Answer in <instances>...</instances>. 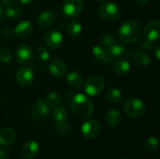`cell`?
Returning <instances> with one entry per match:
<instances>
[{"label":"cell","instance_id":"1","mask_svg":"<svg viewBox=\"0 0 160 159\" xmlns=\"http://www.w3.org/2000/svg\"><path fill=\"white\" fill-rule=\"evenodd\" d=\"M71 109L73 113L81 119H87L94 112L92 100L83 94H78L72 98Z\"/></svg>","mask_w":160,"mask_h":159},{"label":"cell","instance_id":"2","mask_svg":"<svg viewBox=\"0 0 160 159\" xmlns=\"http://www.w3.org/2000/svg\"><path fill=\"white\" fill-rule=\"evenodd\" d=\"M142 35L141 24L135 20H128L122 23L118 30L119 38L125 43L136 42Z\"/></svg>","mask_w":160,"mask_h":159},{"label":"cell","instance_id":"3","mask_svg":"<svg viewBox=\"0 0 160 159\" xmlns=\"http://www.w3.org/2000/svg\"><path fill=\"white\" fill-rule=\"evenodd\" d=\"M146 106L144 102L138 97H131L128 99L124 106L125 113L130 118H139L145 112Z\"/></svg>","mask_w":160,"mask_h":159},{"label":"cell","instance_id":"4","mask_svg":"<svg viewBox=\"0 0 160 159\" xmlns=\"http://www.w3.org/2000/svg\"><path fill=\"white\" fill-rule=\"evenodd\" d=\"M120 15L121 10L119 7L112 2L103 3L98 8V16L105 21H116L120 18Z\"/></svg>","mask_w":160,"mask_h":159},{"label":"cell","instance_id":"5","mask_svg":"<svg viewBox=\"0 0 160 159\" xmlns=\"http://www.w3.org/2000/svg\"><path fill=\"white\" fill-rule=\"evenodd\" d=\"M104 87H105V82L103 78L98 75H94L87 79L84 85V90L88 96L96 97L103 91Z\"/></svg>","mask_w":160,"mask_h":159},{"label":"cell","instance_id":"6","mask_svg":"<svg viewBox=\"0 0 160 159\" xmlns=\"http://www.w3.org/2000/svg\"><path fill=\"white\" fill-rule=\"evenodd\" d=\"M83 9L82 0H65L62 7L63 14L69 19H75Z\"/></svg>","mask_w":160,"mask_h":159},{"label":"cell","instance_id":"7","mask_svg":"<svg viewBox=\"0 0 160 159\" xmlns=\"http://www.w3.org/2000/svg\"><path fill=\"white\" fill-rule=\"evenodd\" d=\"M143 36L145 40L155 42L158 40L160 36V22L158 20L149 22L143 28Z\"/></svg>","mask_w":160,"mask_h":159},{"label":"cell","instance_id":"8","mask_svg":"<svg viewBox=\"0 0 160 159\" xmlns=\"http://www.w3.org/2000/svg\"><path fill=\"white\" fill-rule=\"evenodd\" d=\"M101 132V126L97 120H88L82 127V133L87 139H95Z\"/></svg>","mask_w":160,"mask_h":159},{"label":"cell","instance_id":"9","mask_svg":"<svg viewBox=\"0 0 160 159\" xmlns=\"http://www.w3.org/2000/svg\"><path fill=\"white\" fill-rule=\"evenodd\" d=\"M34 52L29 44H22L16 50V60L21 65L28 64L32 61Z\"/></svg>","mask_w":160,"mask_h":159},{"label":"cell","instance_id":"10","mask_svg":"<svg viewBox=\"0 0 160 159\" xmlns=\"http://www.w3.org/2000/svg\"><path fill=\"white\" fill-rule=\"evenodd\" d=\"M63 39H64V37H63L62 33L56 29H52V30L48 31L44 37L45 44L49 48L53 49V50L61 47V45L63 43Z\"/></svg>","mask_w":160,"mask_h":159},{"label":"cell","instance_id":"11","mask_svg":"<svg viewBox=\"0 0 160 159\" xmlns=\"http://www.w3.org/2000/svg\"><path fill=\"white\" fill-rule=\"evenodd\" d=\"M16 81L22 87L30 86L34 82V72L29 67H21L16 72Z\"/></svg>","mask_w":160,"mask_h":159},{"label":"cell","instance_id":"12","mask_svg":"<svg viewBox=\"0 0 160 159\" xmlns=\"http://www.w3.org/2000/svg\"><path fill=\"white\" fill-rule=\"evenodd\" d=\"M49 71L53 77L61 79L67 75L68 67L66 64L60 59H53L49 63Z\"/></svg>","mask_w":160,"mask_h":159},{"label":"cell","instance_id":"13","mask_svg":"<svg viewBox=\"0 0 160 159\" xmlns=\"http://www.w3.org/2000/svg\"><path fill=\"white\" fill-rule=\"evenodd\" d=\"M49 114H50L49 106L46 104L45 100H43L42 98H38L32 110V116L35 119L39 120V119H45L46 117H48Z\"/></svg>","mask_w":160,"mask_h":159},{"label":"cell","instance_id":"14","mask_svg":"<svg viewBox=\"0 0 160 159\" xmlns=\"http://www.w3.org/2000/svg\"><path fill=\"white\" fill-rule=\"evenodd\" d=\"M56 21V16L54 14V12L51 11V10H45L43 12H41L38 17V24L39 27L46 29V28H50L51 26H52L54 24Z\"/></svg>","mask_w":160,"mask_h":159},{"label":"cell","instance_id":"15","mask_svg":"<svg viewBox=\"0 0 160 159\" xmlns=\"http://www.w3.org/2000/svg\"><path fill=\"white\" fill-rule=\"evenodd\" d=\"M39 152V144L35 141H28L22 147V155L24 158H35Z\"/></svg>","mask_w":160,"mask_h":159},{"label":"cell","instance_id":"16","mask_svg":"<svg viewBox=\"0 0 160 159\" xmlns=\"http://www.w3.org/2000/svg\"><path fill=\"white\" fill-rule=\"evenodd\" d=\"M32 31H33L32 22L30 21H22L15 26L13 33L19 38H25L32 33Z\"/></svg>","mask_w":160,"mask_h":159},{"label":"cell","instance_id":"17","mask_svg":"<svg viewBox=\"0 0 160 159\" xmlns=\"http://www.w3.org/2000/svg\"><path fill=\"white\" fill-rule=\"evenodd\" d=\"M92 53L95 56V58L98 59V61H100L101 63L110 64L112 61V58L109 55L108 51L103 46H100V45L94 46V48L92 49Z\"/></svg>","mask_w":160,"mask_h":159},{"label":"cell","instance_id":"18","mask_svg":"<svg viewBox=\"0 0 160 159\" xmlns=\"http://www.w3.org/2000/svg\"><path fill=\"white\" fill-rule=\"evenodd\" d=\"M16 139V134L11 128H4L0 131V145L1 146H9L11 145Z\"/></svg>","mask_w":160,"mask_h":159},{"label":"cell","instance_id":"19","mask_svg":"<svg viewBox=\"0 0 160 159\" xmlns=\"http://www.w3.org/2000/svg\"><path fill=\"white\" fill-rule=\"evenodd\" d=\"M122 120H123V115H122L121 112L116 109L111 110L106 114V117H105V121H106L107 125L112 127L119 126L121 124Z\"/></svg>","mask_w":160,"mask_h":159},{"label":"cell","instance_id":"20","mask_svg":"<svg viewBox=\"0 0 160 159\" xmlns=\"http://www.w3.org/2000/svg\"><path fill=\"white\" fill-rule=\"evenodd\" d=\"M67 82L68 85L72 88H80L82 84L83 78L82 75L78 71H72L68 74L67 76Z\"/></svg>","mask_w":160,"mask_h":159},{"label":"cell","instance_id":"21","mask_svg":"<svg viewBox=\"0 0 160 159\" xmlns=\"http://www.w3.org/2000/svg\"><path fill=\"white\" fill-rule=\"evenodd\" d=\"M133 61H134V63H135L137 66L142 67H147V66L150 64V62H151L149 55H148L145 52H143V51L136 52L133 54Z\"/></svg>","mask_w":160,"mask_h":159},{"label":"cell","instance_id":"22","mask_svg":"<svg viewBox=\"0 0 160 159\" xmlns=\"http://www.w3.org/2000/svg\"><path fill=\"white\" fill-rule=\"evenodd\" d=\"M106 97H107V100L112 104H119L123 99V96H122L121 91L115 87L110 88L108 90V92L106 94Z\"/></svg>","mask_w":160,"mask_h":159},{"label":"cell","instance_id":"23","mask_svg":"<svg viewBox=\"0 0 160 159\" xmlns=\"http://www.w3.org/2000/svg\"><path fill=\"white\" fill-rule=\"evenodd\" d=\"M130 68H131L130 63L126 59L119 60L114 65V70L120 76H124V75L128 74L130 71Z\"/></svg>","mask_w":160,"mask_h":159},{"label":"cell","instance_id":"24","mask_svg":"<svg viewBox=\"0 0 160 159\" xmlns=\"http://www.w3.org/2000/svg\"><path fill=\"white\" fill-rule=\"evenodd\" d=\"M108 53L111 58H118L122 56L125 52V46L120 42H115L110 48H108Z\"/></svg>","mask_w":160,"mask_h":159},{"label":"cell","instance_id":"25","mask_svg":"<svg viewBox=\"0 0 160 159\" xmlns=\"http://www.w3.org/2000/svg\"><path fill=\"white\" fill-rule=\"evenodd\" d=\"M22 8L15 5V4H11L8 7H6V10H5V13L6 15L10 18V19H18L21 17L22 15Z\"/></svg>","mask_w":160,"mask_h":159},{"label":"cell","instance_id":"26","mask_svg":"<svg viewBox=\"0 0 160 159\" xmlns=\"http://www.w3.org/2000/svg\"><path fill=\"white\" fill-rule=\"evenodd\" d=\"M52 117L56 122H63L68 119V111L65 107H56L52 112Z\"/></svg>","mask_w":160,"mask_h":159},{"label":"cell","instance_id":"27","mask_svg":"<svg viewBox=\"0 0 160 159\" xmlns=\"http://www.w3.org/2000/svg\"><path fill=\"white\" fill-rule=\"evenodd\" d=\"M158 148V139L157 137H150L144 142V150L148 153H153Z\"/></svg>","mask_w":160,"mask_h":159},{"label":"cell","instance_id":"28","mask_svg":"<svg viewBox=\"0 0 160 159\" xmlns=\"http://www.w3.org/2000/svg\"><path fill=\"white\" fill-rule=\"evenodd\" d=\"M68 32L69 36H71L72 37H79L82 34V26L78 22H72L68 25Z\"/></svg>","mask_w":160,"mask_h":159},{"label":"cell","instance_id":"29","mask_svg":"<svg viewBox=\"0 0 160 159\" xmlns=\"http://www.w3.org/2000/svg\"><path fill=\"white\" fill-rule=\"evenodd\" d=\"M60 100H61V98H60V96H59L58 93H56V92H51L47 96L45 102L49 106V108H52V107L57 106L60 103Z\"/></svg>","mask_w":160,"mask_h":159},{"label":"cell","instance_id":"30","mask_svg":"<svg viewBox=\"0 0 160 159\" xmlns=\"http://www.w3.org/2000/svg\"><path fill=\"white\" fill-rule=\"evenodd\" d=\"M36 55L38 57V60L40 61H48L50 59V52L49 51L45 48V47H38L36 51Z\"/></svg>","mask_w":160,"mask_h":159},{"label":"cell","instance_id":"31","mask_svg":"<svg viewBox=\"0 0 160 159\" xmlns=\"http://www.w3.org/2000/svg\"><path fill=\"white\" fill-rule=\"evenodd\" d=\"M12 55L11 52L7 48H1L0 49V61L2 63H9L11 61Z\"/></svg>","mask_w":160,"mask_h":159},{"label":"cell","instance_id":"32","mask_svg":"<svg viewBox=\"0 0 160 159\" xmlns=\"http://www.w3.org/2000/svg\"><path fill=\"white\" fill-rule=\"evenodd\" d=\"M55 131L60 134V135H65L68 130H69V126L66 121L63 122H57V124L55 125Z\"/></svg>","mask_w":160,"mask_h":159},{"label":"cell","instance_id":"33","mask_svg":"<svg viewBox=\"0 0 160 159\" xmlns=\"http://www.w3.org/2000/svg\"><path fill=\"white\" fill-rule=\"evenodd\" d=\"M116 42L115 37L112 34H107L103 37L102 38V44L104 45L105 48H110L112 44H114Z\"/></svg>","mask_w":160,"mask_h":159},{"label":"cell","instance_id":"34","mask_svg":"<svg viewBox=\"0 0 160 159\" xmlns=\"http://www.w3.org/2000/svg\"><path fill=\"white\" fill-rule=\"evenodd\" d=\"M13 30L12 29H10V28H8V27H6V28H4L3 30H2V32H1V35L4 37H7V38H8V37H12L13 36Z\"/></svg>","mask_w":160,"mask_h":159},{"label":"cell","instance_id":"35","mask_svg":"<svg viewBox=\"0 0 160 159\" xmlns=\"http://www.w3.org/2000/svg\"><path fill=\"white\" fill-rule=\"evenodd\" d=\"M8 152L6 149H0V159H8Z\"/></svg>","mask_w":160,"mask_h":159},{"label":"cell","instance_id":"36","mask_svg":"<svg viewBox=\"0 0 160 159\" xmlns=\"http://www.w3.org/2000/svg\"><path fill=\"white\" fill-rule=\"evenodd\" d=\"M154 50V52H155V55L157 57V59L158 60L160 59V46L159 45H156L155 48L153 49Z\"/></svg>","mask_w":160,"mask_h":159},{"label":"cell","instance_id":"37","mask_svg":"<svg viewBox=\"0 0 160 159\" xmlns=\"http://www.w3.org/2000/svg\"><path fill=\"white\" fill-rule=\"evenodd\" d=\"M152 43L153 42H150V41H145L143 44H142V48L143 49H146V50H151L152 49Z\"/></svg>","mask_w":160,"mask_h":159},{"label":"cell","instance_id":"38","mask_svg":"<svg viewBox=\"0 0 160 159\" xmlns=\"http://www.w3.org/2000/svg\"><path fill=\"white\" fill-rule=\"evenodd\" d=\"M135 3L138 4L139 6L143 7V6H145V5H147L149 3V0H135Z\"/></svg>","mask_w":160,"mask_h":159},{"label":"cell","instance_id":"39","mask_svg":"<svg viewBox=\"0 0 160 159\" xmlns=\"http://www.w3.org/2000/svg\"><path fill=\"white\" fill-rule=\"evenodd\" d=\"M2 1V4L5 6V7H8L11 4H14V0H1Z\"/></svg>","mask_w":160,"mask_h":159},{"label":"cell","instance_id":"40","mask_svg":"<svg viewBox=\"0 0 160 159\" xmlns=\"http://www.w3.org/2000/svg\"><path fill=\"white\" fill-rule=\"evenodd\" d=\"M4 15H5V10H4L3 7L0 6V21L4 18Z\"/></svg>","mask_w":160,"mask_h":159},{"label":"cell","instance_id":"41","mask_svg":"<svg viewBox=\"0 0 160 159\" xmlns=\"http://www.w3.org/2000/svg\"><path fill=\"white\" fill-rule=\"evenodd\" d=\"M34 0H20V2L22 3V4H23V5H28V4H30V3H32Z\"/></svg>","mask_w":160,"mask_h":159},{"label":"cell","instance_id":"42","mask_svg":"<svg viewBox=\"0 0 160 159\" xmlns=\"http://www.w3.org/2000/svg\"><path fill=\"white\" fill-rule=\"evenodd\" d=\"M97 1H98V2H99V3H104L106 0H97Z\"/></svg>","mask_w":160,"mask_h":159},{"label":"cell","instance_id":"43","mask_svg":"<svg viewBox=\"0 0 160 159\" xmlns=\"http://www.w3.org/2000/svg\"><path fill=\"white\" fill-rule=\"evenodd\" d=\"M121 159H128V158H121Z\"/></svg>","mask_w":160,"mask_h":159}]
</instances>
